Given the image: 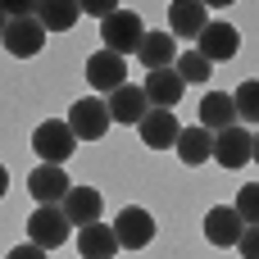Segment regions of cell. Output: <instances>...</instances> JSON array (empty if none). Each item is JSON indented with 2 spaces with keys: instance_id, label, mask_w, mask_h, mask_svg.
<instances>
[{
  "instance_id": "44dd1931",
  "label": "cell",
  "mask_w": 259,
  "mask_h": 259,
  "mask_svg": "<svg viewBox=\"0 0 259 259\" xmlns=\"http://www.w3.org/2000/svg\"><path fill=\"white\" fill-rule=\"evenodd\" d=\"M77 18H82V5L77 0H46V5H36V23L46 32H68Z\"/></svg>"
},
{
  "instance_id": "52a82bcc",
  "label": "cell",
  "mask_w": 259,
  "mask_h": 259,
  "mask_svg": "<svg viewBox=\"0 0 259 259\" xmlns=\"http://www.w3.org/2000/svg\"><path fill=\"white\" fill-rule=\"evenodd\" d=\"M241 232H246V223H241V214H237L232 205H214V209L205 214V241H209V246L237 250V246H241Z\"/></svg>"
},
{
  "instance_id": "9c48e42d",
  "label": "cell",
  "mask_w": 259,
  "mask_h": 259,
  "mask_svg": "<svg viewBox=\"0 0 259 259\" xmlns=\"http://www.w3.org/2000/svg\"><path fill=\"white\" fill-rule=\"evenodd\" d=\"M87 82H91V91H118V87H127V59H118V55H109V50H96L91 59H87Z\"/></svg>"
},
{
  "instance_id": "d4e9b609",
  "label": "cell",
  "mask_w": 259,
  "mask_h": 259,
  "mask_svg": "<svg viewBox=\"0 0 259 259\" xmlns=\"http://www.w3.org/2000/svg\"><path fill=\"white\" fill-rule=\"evenodd\" d=\"M82 14H91V18H100V23H105V18H114V14H118V5H114V0H87V5H82Z\"/></svg>"
},
{
  "instance_id": "4fadbf2b",
  "label": "cell",
  "mask_w": 259,
  "mask_h": 259,
  "mask_svg": "<svg viewBox=\"0 0 259 259\" xmlns=\"http://www.w3.org/2000/svg\"><path fill=\"white\" fill-rule=\"evenodd\" d=\"M205 27H209V14H205L200 0H173V5H168V32H173V41H178V36L191 41V36H200Z\"/></svg>"
},
{
  "instance_id": "30bf717a",
  "label": "cell",
  "mask_w": 259,
  "mask_h": 259,
  "mask_svg": "<svg viewBox=\"0 0 259 259\" xmlns=\"http://www.w3.org/2000/svg\"><path fill=\"white\" fill-rule=\"evenodd\" d=\"M137 132H141V141H146L150 150H168V146H178L182 123L173 118V109H150V114L137 123Z\"/></svg>"
},
{
  "instance_id": "2e32d148",
  "label": "cell",
  "mask_w": 259,
  "mask_h": 259,
  "mask_svg": "<svg viewBox=\"0 0 259 259\" xmlns=\"http://www.w3.org/2000/svg\"><path fill=\"white\" fill-rule=\"evenodd\" d=\"M105 105H109V118H114V123H127V127H132V123H141V118L150 114L146 91H141V87H132V82H127V87H118Z\"/></svg>"
},
{
  "instance_id": "8fae6325",
  "label": "cell",
  "mask_w": 259,
  "mask_h": 259,
  "mask_svg": "<svg viewBox=\"0 0 259 259\" xmlns=\"http://www.w3.org/2000/svg\"><path fill=\"white\" fill-rule=\"evenodd\" d=\"M250 146H255V132H246V127L237 123V127H228V132L214 137V159H219L223 168H246V164H250Z\"/></svg>"
},
{
  "instance_id": "7a4b0ae2",
  "label": "cell",
  "mask_w": 259,
  "mask_h": 259,
  "mask_svg": "<svg viewBox=\"0 0 259 259\" xmlns=\"http://www.w3.org/2000/svg\"><path fill=\"white\" fill-rule=\"evenodd\" d=\"M73 237V223L64 219V209L59 205H41V209H32L27 214V241L32 246H41L46 255L55 250V246H64Z\"/></svg>"
},
{
  "instance_id": "e0dca14e",
  "label": "cell",
  "mask_w": 259,
  "mask_h": 259,
  "mask_svg": "<svg viewBox=\"0 0 259 259\" xmlns=\"http://www.w3.org/2000/svg\"><path fill=\"white\" fill-rule=\"evenodd\" d=\"M200 127L205 132H228V127H237V105H232V96L228 91H205V100H200Z\"/></svg>"
},
{
  "instance_id": "ac0fdd59",
  "label": "cell",
  "mask_w": 259,
  "mask_h": 259,
  "mask_svg": "<svg viewBox=\"0 0 259 259\" xmlns=\"http://www.w3.org/2000/svg\"><path fill=\"white\" fill-rule=\"evenodd\" d=\"M137 59H141L150 73L173 68V64H178V41H173V32H146V41H141Z\"/></svg>"
},
{
  "instance_id": "8992f818",
  "label": "cell",
  "mask_w": 259,
  "mask_h": 259,
  "mask_svg": "<svg viewBox=\"0 0 259 259\" xmlns=\"http://www.w3.org/2000/svg\"><path fill=\"white\" fill-rule=\"evenodd\" d=\"M46 36H50V32H46L36 18H9V27H5V36H0V46H5L14 59H32V55H41Z\"/></svg>"
},
{
  "instance_id": "d6986e66",
  "label": "cell",
  "mask_w": 259,
  "mask_h": 259,
  "mask_svg": "<svg viewBox=\"0 0 259 259\" xmlns=\"http://www.w3.org/2000/svg\"><path fill=\"white\" fill-rule=\"evenodd\" d=\"M77 250H82V259H114L118 237L109 223H91V228H77Z\"/></svg>"
},
{
  "instance_id": "277c9868",
  "label": "cell",
  "mask_w": 259,
  "mask_h": 259,
  "mask_svg": "<svg viewBox=\"0 0 259 259\" xmlns=\"http://www.w3.org/2000/svg\"><path fill=\"white\" fill-rule=\"evenodd\" d=\"M109 228H114V237H118V250H146V246L155 241V219H150V209H141V205L118 209V219H114Z\"/></svg>"
},
{
  "instance_id": "ffe728a7",
  "label": "cell",
  "mask_w": 259,
  "mask_h": 259,
  "mask_svg": "<svg viewBox=\"0 0 259 259\" xmlns=\"http://www.w3.org/2000/svg\"><path fill=\"white\" fill-rule=\"evenodd\" d=\"M178 159L182 164H205V159H214V132H205L200 123L196 127H182V137H178Z\"/></svg>"
},
{
  "instance_id": "9a60e30c",
  "label": "cell",
  "mask_w": 259,
  "mask_h": 259,
  "mask_svg": "<svg viewBox=\"0 0 259 259\" xmlns=\"http://www.w3.org/2000/svg\"><path fill=\"white\" fill-rule=\"evenodd\" d=\"M27 191H32V200H36V205H59V200L73 191V182H68V173H59L55 164H41V168H32Z\"/></svg>"
},
{
  "instance_id": "5b68a950",
  "label": "cell",
  "mask_w": 259,
  "mask_h": 259,
  "mask_svg": "<svg viewBox=\"0 0 259 259\" xmlns=\"http://www.w3.org/2000/svg\"><path fill=\"white\" fill-rule=\"evenodd\" d=\"M64 123L73 127V137H77V141H100V137L109 132V123H114V118H109V105L91 96V100H73V109H68V118H64Z\"/></svg>"
},
{
  "instance_id": "cb8c5ba5",
  "label": "cell",
  "mask_w": 259,
  "mask_h": 259,
  "mask_svg": "<svg viewBox=\"0 0 259 259\" xmlns=\"http://www.w3.org/2000/svg\"><path fill=\"white\" fill-rule=\"evenodd\" d=\"M237 214H241V223L246 228H259V182H246L241 187V196H237V205H232Z\"/></svg>"
},
{
  "instance_id": "83f0119b",
  "label": "cell",
  "mask_w": 259,
  "mask_h": 259,
  "mask_svg": "<svg viewBox=\"0 0 259 259\" xmlns=\"http://www.w3.org/2000/svg\"><path fill=\"white\" fill-rule=\"evenodd\" d=\"M5 191H9V173H5V164H0V200H5Z\"/></svg>"
},
{
  "instance_id": "7402d4cb",
  "label": "cell",
  "mask_w": 259,
  "mask_h": 259,
  "mask_svg": "<svg viewBox=\"0 0 259 259\" xmlns=\"http://www.w3.org/2000/svg\"><path fill=\"white\" fill-rule=\"evenodd\" d=\"M232 105H237V118H241V123H259V77L241 82V87L232 91Z\"/></svg>"
},
{
  "instance_id": "4316f807",
  "label": "cell",
  "mask_w": 259,
  "mask_h": 259,
  "mask_svg": "<svg viewBox=\"0 0 259 259\" xmlns=\"http://www.w3.org/2000/svg\"><path fill=\"white\" fill-rule=\"evenodd\" d=\"M5 259H50V255H46L41 246H32V241H27V246H14V250H9Z\"/></svg>"
},
{
  "instance_id": "f1b7e54d",
  "label": "cell",
  "mask_w": 259,
  "mask_h": 259,
  "mask_svg": "<svg viewBox=\"0 0 259 259\" xmlns=\"http://www.w3.org/2000/svg\"><path fill=\"white\" fill-rule=\"evenodd\" d=\"M250 159L259 164V132H255V146H250Z\"/></svg>"
},
{
  "instance_id": "484cf974",
  "label": "cell",
  "mask_w": 259,
  "mask_h": 259,
  "mask_svg": "<svg viewBox=\"0 0 259 259\" xmlns=\"http://www.w3.org/2000/svg\"><path fill=\"white\" fill-rule=\"evenodd\" d=\"M246 259H259V228H246L241 232V246H237Z\"/></svg>"
},
{
  "instance_id": "5bb4252c",
  "label": "cell",
  "mask_w": 259,
  "mask_h": 259,
  "mask_svg": "<svg viewBox=\"0 0 259 259\" xmlns=\"http://www.w3.org/2000/svg\"><path fill=\"white\" fill-rule=\"evenodd\" d=\"M141 91H146V100H150V109H173V105L182 100V91H187V82L178 77V68H159V73H146V82H141Z\"/></svg>"
},
{
  "instance_id": "f546056e",
  "label": "cell",
  "mask_w": 259,
  "mask_h": 259,
  "mask_svg": "<svg viewBox=\"0 0 259 259\" xmlns=\"http://www.w3.org/2000/svg\"><path fill=\"white\" fill-rule=\"evenodd\" d=\"M5 27H9V18H5V9H0V36H5Z\"/></svg>"
},
{
  "instance_id": "6da1fadb",
  "label": "cell",
  "mask_w": 259,
  "mask_h": 259,
  "mask_svg": "<svg viewBox=\"0 0 259 259\" xmlns=\"http://www.w3.org/2000/svg\"><path fill=\"white\" fill-rule=\"evenodd\" d=\"M100 41H105V50H109V55L127 59V55H137V50H141V41H146V23H141L132 9H118L114 18H105V23H100Z\"/></svg>"
},
{
  "instance_id": "603a6c76",
  "label": "cell",
  "mask_w": 259,
  "mask_h": 259,
  "mask_svg": "<svg viewBox=\"0 0 259 259\" xmlns=\"http://www.w3.org/2000/svg\"><path fill=\"white\" fill-rule=\"evenodd\" d=\"M173 68H178V77H182V82H205V77L214 73V64H209L200 50H187V55H178V64H173Z\"/></svg>"
},
{
  "instance_id": "7c38bea8",
  "label": "cell",
  "mask_w": 259,
  "mask_h": 259,
  "mask_svg": "<svg viewBox=\"0 0 259 259\" xmlns=\"http://www.w3.org/2000/svg\"><path fill=\"white\" fill-rule=\"evenodd\" d=\"M59 209H64V219H68L73 228H91V223H100L105 200H100V191H96V187H73V191L59 200Z\"/></svg>"
},
{
  "instance_id": "ba28073f",
  "label": "cell",
  "mask_w": 259,
  "mask_h": 259,
  "mask_svg": "<svg viewBox=\"0 0 259 259\" xmlns=\"http://www.w3.org/2000/svg\"><path fill=\"white\" fill-rule=\"evenodd\" d=\"M196 50H200L209 64H223V59H232V55L241 50V32H237L232 23H219V18H209V27L196 36Z\"/></svg>"
},
{
  "instance_id": "3957f363",
  "label": "cell",
  "mask_w": 259,
  "mask_h": 259,
  "mask_svg": "<svg viewBox=\"0 0 259 259\" xmlns=\"http://www.w3.org/2000/svg\"><path fill=\"white\" fill-rule=\"evenodd\" d=\"M32 150L41 155V164H68V155L77 150V137H73V127L68 123H59V118H46L36 132H32Z\"/></svg>"
}]
</instances>
